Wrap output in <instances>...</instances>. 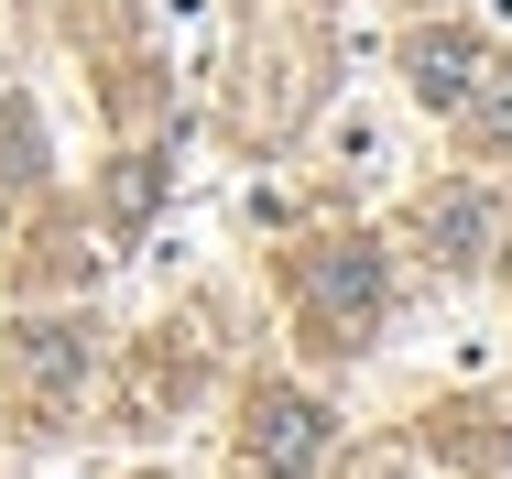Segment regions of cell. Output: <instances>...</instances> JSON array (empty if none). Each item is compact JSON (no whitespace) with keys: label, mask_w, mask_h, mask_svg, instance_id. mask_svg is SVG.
<instances>
[{"label":"cell","mask_w":512,"mask_h":479,"mask_svg":"<svg viewBox=\"0 0 512 479\" xmlns=\"http://www.w3.org/2000/svg\"><path fill=\"white\" fill-rule=\"evenodd\" d=\"M404 66H414V88L436 98V109H458L480 142H502V131H512V66H502V55H480L469 33H414Z\"/></svg>","instance_id":"cell-1"},{"label":"cell","mask_w":512,"mask_h":479,"mask_svg":"<svg viewBox=\"0 0 512 479\" xmlns=\"http://www.w3.org/2000/svg\"><path fill=\"white\" fill-rule=\"evenodd\" d=\"M425 229L447 240V262H480V240H491V196H447Z\"/></svg>","instance_id":"cell-4"},{"label":"cell","mask_w":512,"mask_h":479,"mask_svg":"<svg viewBox=\"0 0 512 479\" xmlns=\"http://www.w3.org/2000/svg\"><path fill=\"white\" fill-rule=\"evenodd\" d=\"M316 447H327V414H316L306 392H262L251 403V469L262 479H306Z\"/></svg>","instance_id":"cell-3"},{"label":"cell","mask_w":512,"mask_h":479,"mask_svg":"<svg viewBox=\"0 0 512 479\" xmlns=\"http://www.w3.org/2000/svg\"><path fill=\"white\" fill-rule=\"evenodd\" d=\"M306 305H316V327H327V349H349V338L382 316V251H371V240L306 251Z\"/></svg>","instance_id":"cell-2"}]
</instances>
